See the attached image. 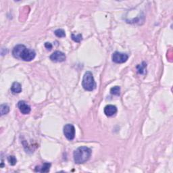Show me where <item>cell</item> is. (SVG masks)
I'll use <instances>...</instances> for the list:
<instances>
[{
    "label": "cell",
    "instance_id": "1",
    "mask_svg": "<svg viewBox=\"0 0 173 173\" xmlns=\"http://www.w3.org/2000/svg\"><path fill=\"white\" fill-rule=\"evenodd\" d=\"M12 55L15 58L26 62H30L35 58V51L31 49L26 48L24 45H17L13 49Z\"/></svg>",
    "mask_w": 173,
    "mask_h": 173
},
{
    "label": "cell",
    "instance_id": "2",
    "mask_svg": "<svg viewBox=\"0 0 173 173\" xmlns=\"http://www.w3.org/2000/svg\"><path fill=\"white\" fill-rule=\"evenodd\" d=\"M91 156V149L87 147H80L74 151V160L77 164H83L88 161Z\"/></svg>",
    "mask_w": 173,
    "mask_h": 173
},
{
    "label": "cell",
    "instance_id": "3",
    "mask_svg": "<svg viewBox=\"0 0 173 173\" xmlns=\"http://www.w3.org/2000/svg\"><path fill=\"white\" fill-rule=\"evenodd\" d=\"M82 86L86 91H93L96 87L94 76L90 71H87L85 73L82 81Z\"/></svg>",
    "mask_w": 173,
    "mask_h": 173
},
{
    "label": "cell",
    "instance_id": "4",
    "mask_svg": "<svg viewBox=\"0 0 173 173\" xmlns=\"http://www.w3.org/2000/svg\"><path fill=\"white\" fill-rule=\"evenodd\" d=\"M64 134L70 141L73 140L75 137V128L72 124H67L64 126Z\"/></svg>",
    "mask_w": 173,
    "mask_h": 173
},
{
    "label": "cell",
    "instance_id": "5",
    "mask_svg": "<svg viewBox=\"0 0 173 173\" xmlns=\"http://www.w3.org/2000/svg\"><path fill=\"white\" fill-rule=\"evenodd\" d=\"M128 59L127 54L116 51L112 55V61L117 64H123L126 62Z\"/></svg>",
    "mask_w": 173,
    "mask_h": 173
},
{
    "label": "cell",
    "instance_id": "6",
    "mask_svg": "<svg viewBox=\"0 0 173 173\" xmlns=\"http://www.w3.org/2000/svg\"><path fill=\"white\" fill-rule=\"evenodd\" d=\"M50 60L54 62H62L66 60V55L60 51H56L50 56Z\"/></svg>",
    "mask_w": 173,
    "mask_h": 173
},
{
    "label": "cell",
    "instance_id": "7",
    "mask_svg": "<svg viewBox=\"0 0 173 173\" xmlns=\"http://www.w3.org/2000/svg\"><path fill=\"white\" fill-rule=\"evenodd\" d=\"M18 107H19L20 112L23 114H28L30 112V105L27 104L25 101H20L18 103Z\"/></svg>",
    "mask_w": 173,
    "mask_h": 173
},
{
    "label": "cell",
    "instance_id": "8",
    "mask_svg": "<svg viewBox=\"0 0 173 173\" xmlns=\"http://www.w3.org/2000/svg\"><path fill=\"white\" fill-rule=\"evenodd\" d=\"M117 112V108L114 105H108L104 108V113L107 117H112Z\"/></svg>",
    "mask_w": 173,
    "mask_h": 173
},
{
    "label": "cell",
    "instance_id": "9",
    "mask_svg": "<svg viewBox=\"0 0 173 173\" xmlns=\"http://www.w3.org/2000/svg\"><path fill=\"white\" fill-rule=\"evenodd\" d=\"M51 164L48 163V162H45L41 166H37L35 168V171L36 172H48L50 170Z\"/></svg>",
    "mask_w": 173,
    "mask_h": 173
},
{
    "label": "cell",
    "instance_id": "10",
    "mask_svg": "<svg viewBox=\"0 0 173 173\" xmlns=\"http://www.w3.org/2000/svg\"><path fill=\"white\" fill-rule=\"evenodd\" d=\"M11 91L13 94H19L22 91L21 85L18 82H14L11 87Z\"/></svg>",
    "mask_w": 173,
    "mask_h": 173
},
{
    "label": "cell",
    "instance_id": "11",
    "mask_svg": "<svg viewBox=\"0 0 173 173\" xmlns=\"http://www.w3.org/2000/svg\"><path fill=\"white\" fill-rule=\"evenodd\" d=\"M0 111H1V116L6 114L10 112V107L8 106V105H7L6 104H1V106H0Z\"/></svg>",
    "mask_w": 173,
    "mask_h": 173
},
{
    "label": "cell",
    "instance_id": "12",
    "mask_svg": "<svg viewBox=\"0 0 173 173\" xmlns=\"http://www.w3.org/2000/svg\"><path fill=\"white\" fill-rule=\"evenodd\" d=\"M120 87L119 86H115L111 88L110 93L111 94L114 95H120Z\"/></svg>",
    "mask_w": 173,
    "mask_h": 173
},
{
    "label": "cell",
    "instance_id": "13",
    "mask_svg": "<svg viewBox=\"0 0 173 173\" xmlns=\"http://www.w3.org/2000/svg\"><path fill=\"white\" fill-rule=\"evenodd\" d=\"M54 34L58 37H64L66 36L65 31H64L63 29H61V28L56 30L55 31H54Z\"/></svg>",
    "mask_w": 173,
    "mask_h": 173
},
{
    "label": "cell",
    "instance_id": "14",
    "mask_svg": "<svg viewBox=\"0 0 173 173\" xmlns=\"http://www.w3.org/2000/svg\"><path fill=\"white\" fill-rule=\"evenodd\" d=\"M147 64L145 62H143L141 64H139L137 66V71L139 74H143V72L145 71V68H146Z\"/></svg>",
    "mask_w": 173,
    "mask_h": 173
},
{
    "label": "cell",
    "instance_id": "15",
    "mask_svg": "<svg viewBox=\"0 0 173 173\" xmlns=\"http://www.w3.org/2000/svg\"><path fill=\"white\" fill-rule=\"evenodd\" d=\"M7 161H8L9 164L11 165V166H14V165L16 164L17 160L14 156H10L7 157Z\"/></svg>",
    "mask_w": 173,
    "mask_h": 173
},
{
    "label": "cell",
    "instance_id": "16",
    "mask_svg": "<svg viewBox=\"0 0 173 173\" xmlns=\"http://www.w3.org/2000/svg\"><path fill=\"white\" fill-rule=\"evenodd\" d=\"M71 37H72V39H73L74 41H75V42H76V43L81 42L82 39V37L81 34H79L77 35L72 34Z\"/></svg>",
    "mask_w": 173,
    "mask_h": 173
},
{
    "label": "cell",
    "instance_id": "17",
    "mask_svg": "<svg viewBox=\"0 0 173 173\" xmlns=\"http://www.w3.org/2000/svg\"><path fill=\"white\" fill-rule=\"evenodd\" d=\"M45 48H47L48 50H51V49H52V45H51V43L47 42L45 43Z\"/></svg>",
    "mask_w": 173,
    "mask_h": 173
}]
</instances>
